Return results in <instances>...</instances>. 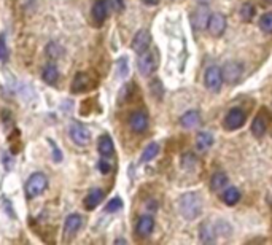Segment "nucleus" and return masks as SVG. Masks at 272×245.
<instances>
[{
  "label": "nucleus",
  "mask_w": 272,
  "mask_h": 245,
  "mask_svg": "<svg viewBox=\"0 0 272 245\" xmlns=\"http://www.w3.org/2000/svg\"><path fill=\"white\" fill-rule=\"evenodd\" d=\"M201 210H202V201L199 198V194L196 193H186L179 199V212L188 221L199 217Z\"/></svg>",
  "instance_id": "1"
},
{
  "label": "nucleus",
  "mask_w": 272,
  "mask_h": 245,
  "mask_svg": "<svg viewBox=\"0 0 272 245\" xmlns=\"http://www.w3.org/2000/svg\"><path fill=\"white\" fill-rule=\"evenodd\" d=\"M159 65V53L158 50H145L143 53H140L139 59H137V67L142 77H150L156 72Z\"/></svg>",
  "instance_id": "2"
},
{
  "label": "nucleus",
  "mask_w": 272,
  "mask_h": 245,
  "mask_svg": "<svg viewBox=\"0 0 272 245\" xmlns=\"http://www.w3.org/2000/svg\"><path fill=\"white\" fill-rule=\"evenodd\" d=\"M46 188H48V177L43 172L32 174L26 182V194L29 199L37 198Z\"/></svg>",
  "instance_id": "3"
},
{
  "label": "nucleus",
  "mask_w": 272,
  "mask_h": 245,
  "mask_svg": "<svg viewBox=\"0 0 272 245\" xmlns=\"http://www.w3.org/2000/svg\"><path fill=\"white\" fill-rule=\"evenodd\" d=\"M69 136H70L72 142L78 146H86L91 142V133H89L88 126H85L83 123H78V121L70 123Z\"/></svg>",
  "instance_id": "4"
},
{
  "label": "nucleus",
  "mask_w": 272,
  "mask_h": 245,
  "mask_svg": "<svg viewBox=\"0 0 272 245\" xmlns=\"http://www.w3.org/2000/svg\"><path fill=\"white\" fill-rule=\"evenodd\" d=\"M94 85H95V81L91 78L89 73L80 72V73L75 75L70 89H72V92H75V94H82V92H86V91H89L91 88H94Z\"/></svg>",
  "instance_id": "5"
},
{
  "label": "nucleus",
  "mask_w": 272,
  "mask_h": 245,
  "mask_svg": "<svg viewBox=\"0 0 272 245\" xmlns=\"http://www.w3.org/2000/svg\"><path fill=\"white\" fill-rule=\"evenodd\" d=\"M204 81H205V86L207 89L210 91H220L221 85H223V75H221V70L217 67V65H212L205 70L204 73Z\"/></svg>",
  "instance_id": "6"
},
{
  "label": "nucleus",
  "mask_w": 272,
  "mask_h": 245,
  "mask_svg": "<svg viewBox=\"0 0 272 245\" xmlns=\"http://www.w3.org/2000/svg\"><path fill=\"white\" fill-rule=\"evenodd\" d=\"M221 75H223V80H225L226 83L234 85L236 81H239L242 77V65L239 62L229 61V62H226L225 65H223Z\"/></svg>",
  "instance_id": "7"
},
{
  "label": "nucleus",
  "mask_w": 272,
  "mask_h": 245,
  "mask_svg": "<svg viewBox=\"0 0 272 245\" xmlns=\"http://www.w3.org/2000/svg\"><path fill=\"white\" fill-rule=\"evenodd\" d=\"M245 111L241 110V108H232L228 111V115L225 117V126L226 129H239V127H242L244 123H245Z\"/></svg>",
  "instance_id": "8"
},
{
  "label": "nucleus",
  "mask_w": 272,
  "mask_h": 245,
  "mask_svg": "<svg viewBox=\"0 0 272 245\" xmlns=\"http://www.w3.org/2000/svg\"><path fill=\"white\" fill-rule=\"evenodd\" d=\"M207 29H209L210 35L213 37H221L226 30V18L220 13H215L210 16L209 24H207Z\"/></svg>",
  "instance_id": "9"
},
{
  "label": "nucleus",
  "mask_w": 272,
  "mask_h": 245,
  "mask_svg": "<svg viewBox=\"0 0 272 245\" xmlns=\"http://www.w3.org/2000/svg\"><path fill=\"white\" fill-rule=\"evenodd\" d=\"M129 126L137 134L145 133L147 127H148V115L145 111H142V110L134 111L131 115V118H129Z\"/></svg>",
  "instance_id": "10"
},
{
  "label": "nucleus",
  "mask_w": 272,
  "mask_h": 245,
  "mask_svg": "<svg viewBox=\"0 0 272 245\" xmlns=\"http://www.w3.org/2000/svg\"><path fill=\"white\" fill-rule=\"evenodd\" d=\"M150 43H151V35H150V32L147 29H142L139 30L134 40H132V50L135 53H143L145 50H148L150 48Z\"/></svg>",
  "instance_id": "11"
},
{
  "label": "nucleus",
  "mask_w": 272,
  "mask_h": 245,
  "mask_svg": "<svg viewBox=\"0 0 272 245\" xmlns=\"http://www.w3.org/2000/svg\"><path fill=\"white\" fill-rule=\"evenodd\" d=\"M154 228V220L150 215H143L139 218L137 224H135V233L139 237H148L153 233Z\"/></svg>",
  "instance_id": "12"
},
{
  "label": "nucleus",
  "mask_w": 272,
  "mask_h": 245,
  "mask_svg": "<svg viewBox=\"0 0 272 245\" xmlns=\"http://www.w3.org/2000/svg\"><path fill=\"white\" fill-rule=\"evenodd\" d=\"M82 224H83L82 215L72 214L66 218V223H64V233H66V236H75L80 231Z\"/></svg>",
  "instance_id": "13"
},
{
  "label": "nucleus",
  "mask_w": 272,
  "mask_h": 245,
  "mask_svg": "<svg viewBox=\"0 0 272 245\" xmlns=\"http://www.w3.org/2000/svg\"><path fill=\"white\" fill-rule=\"evenodd\" d=\"M209 7L207 5H199L195 11V26L202 30V29H207V24H209Z\"/></svg>",
  "instance_id": "14"
},
{
  "label": "nucleus",
  "mask_w": 272,
  "mask_h": 245,
  "mask_svg": "<svg viewBox=\"0 0 272 245\" xmlns=\"http://www.w3.org/2000/svg\"><path fill=\"white\" fill-rule=\"evenodd\" d=\"M104 199V191L101 188H94L88 193V196L85 198V209L86 210H94Z\"/></svg>",
  "instance_id": "15"
},
{
  "label": "nucleus",
  "mask_w": 272,
  "mask_h": 245,
  "mask_svg": "<svg viewBox=\"0 0 272 245\" xmlns=\"http://www.w3.org/2000/svg\"><path fill=\"white\" fill-rule=\"evenodd\" d=\"M107 13H108V7H107L105 0H98V2L92 5L91 14H92V20L98 24H102L107 20Z\"/></svg>",
  "instance_id": "16"
},
{
  "label": "nucleus",
  "mask_w": 272,
  "mask_h": 245,
  "mask_svg": "<svg viewBox=\"0 0 272 245\" xmlns=\"http://www.w3.org/2000/svg\"><path fill=\"white\" fill-rule=\"evenodd\" d=\"M98 150H99V153H101L102 158H110L111 155L115 153L113 140H111L110 136L104 134V136L99 139V142H98Z\"/></svg>",
  "instance_id": "17"
},
{
  "label": "nucleus",
  "mask_w": 272,
  "mask_h": 245,
  "mask_svg": "<svg viewBox=\"0 0 272 245\" xmlns=\"http://www.w3.org/2000/svg\"><path fill=\"white\" fill-rule=\"evenodd\" d=\"M180 123H182L183 127L193 129V127H196V126L201 124V113L198 110H189V111H186L185 115L182 117Z\"/></svg>",
  "instance_id": "18"
},
{
  "label": "nucleus",
  "mask_w": 272,
  "mask_h": 245,
  "mask_svg": "<svg viewBox=\"0 0 272 245\" xmlns=\"http://www.w3.org/2000/svg\"><path fill=\"white\" fill-rule=\"evenodd\" d=\"M213 143V136L207 130H201V133L196 136V148L199 152H207Z\"/></svg>",
  "instance_id": "19"
},
{
  "label": "nucleus",
  "mask_w": 272,
  "mask_h": 245,
  "mask_svg": "<svg viewBox=\"0 0 272 245\" xmlns=\"http://www.w3.org/2000/svg\"><path fill=\"white\" fill-rule=\"evenodd\" d=\"M266 130H267V121L263 115H257V118L253 120L251 123V134L255 137H263L266 134Z\"/></svg>",
  "instance_id": "20"
},
{
  "label": "nucleus",
  "mask_w": 272,
  "mask_h": 245,
  "mask_svg": "<svg viewBox=\"0 0 272 245\" xmlns=\"http://www.w3.org/2000/svg\"><path fill=\"white\" fill-rule=\"evenodd\" d=\"M42 78H43L45 83H48V85H56V81L59 78V70H57L56 65L54 64H48L46 67L43 69V72H42Z\"/></svg>",
  "instance_id": "21"
},
{
  "label": "nucleus",
  "mask_w": 272,
  "mask_h": 245,
  "mask_svg": "<svg viewBox=\"0 0 272 245\" xmlns=\"http://www.w3.org/2000/svg\"><path fill=\"white\" fill-rule=\"evenodd\" d=\"M221 199L226 205H236L239 201H241V191L234 186H229L228 190H225V193L221 194Z\"/></svg>",
  "instance_id": "22"
},
{
  "label": "nucleus",
  "mask_w": 272,
  "mask_h": 245,
  "mask_svg": "<svg viewBox=\"0 0 272 245\" xmlns=\"http://www.w3.org/2000/svg\"><path fill=\"white\" fill-rule=\"evenodd\" d=\"M226 185H228V175L225 172H217V174L212 175V178H210V188L213 191H218L221 188H225Z\"/></svg>",
  "instance_id": "23"
},
{
  "label": "nucleus",
  "mask_w": 272,
  "mask_h": 245,
  "mask_svg": "<svg viewBox=\"0 0 272 245\" xmlns=\"http://www.w3.org/2000/svg\"><path fill=\"white\" fill-rule=\"evenodd\" d=\"M159 153V145L158 143H150L148 146H145V150L142 153V162H150L153 161Z\"/></svg>",
  "instance_id": "24"
},
{
  "label": "nucleus",
  "mask_w": 272,
  "mask_h": 245,
  "mask_svg": "<svg viewBox=\"0 0 272 245\" xmlns=\"http://www.w3.org/2000/svg\"><path fill=\"white\" fill-rule=\"evenodd\" d=\"M255 16V7L251 4H244L241 8V18L244 21H251Z\"/></svg>",
  "instance_id": "25"
},
{
  "label": "nucleus",
  "mask_w": 272,
  "mask_h": 245,
  "mask_svg": "<svg viewBox=\"0 0 272 245\" xmlns=\"http://www.w3.org/2000/svg\"><path fill=\"white\" fill-rule=\"evenodd\" d=\"M260 27L267 32V34H270L272 32V13H266L261 16V20H260Z\"/></svg>",
  "instance_id": "26"
},
{
  "label": "nucleus",
  "mask_w": 272,
  "mask_h": 245,
  "mask_svg": "<svg viewBox=\"0 0 272 245\" xmlns=\"http://www.w3.org/2000/svg\"><path fill=\"white\" fill-rule=\"evenodd\" d=\"M121 207H123V201H121L120 198H113V199H111V201L107 204L105 210L110 212V214H113V212H118Z\"/></svg>",
  "instance_id": "27"
},
{
  "label": "nucleus",
  "mask_w": 272,
  "mask_h": 245,
  "mask_svg": "<svg viewBox=\"0 0 272 245\" xmlns=\"http://www.w3.org/2000/svg\"><path fill=\"white\" fill-rule=\"evenodd\" d=\"M8 58V48L5 42V35H0V61H5Z\"/></svg>",
  "instance_id": "28"
},
{
  "label": "nucleus",
  "mask_w": 272,
  "mask_h": 245,
  "mask_svg": "<svg viewBox=\"0 0 272 245\" xmlns=\"http://www.w3.org/2000/svg\"><path fill=\"white\" fill-rule=\"evenodd\" d=\"M105 159H107V158H102V159L99 161V171H101L102 174H108L110 169H111V166L108 164V162H107Z\"/></svg>",
  "instance_id": "29"
},
{
  "label": "nucleus",
  "mask_w": 272,
  "mask_h": 245,
  "mask_svg": "<svg viewBox=\"0 0 272 245\" xmlns=\"http://www.w3.org/2000/svg\"><path fill=\"white\" fill-rule=\"evenodd\" d=\"M50 143H51V146H53V152H54V159H56V161H59V159H61V153H59V150L56 148V145H54V142H53V140H50Z\"/></svg>",
  "instance_id": "30"
},
{
  "label": "nucleus",
  "mask_w": 272,
  "mask_h": 245,
  "mask_svg": "<svg viewBox=\"0 0 272 245\" xmlns=\"http://www.w3.org/2000/svg\"><path fill=\"white\" fill-rule=\"evenodd\" d=\"M143 2H150L148 5H154V4L158 2V0H143Z\"/></svg>",
  "instance_id": "31"
},
{
  "label": "nucleus",
  "mask_w": 272,
  "mask_h": 245,
  "mask_svg": "<svg viewBox=\"0 0 272 245\" xmlns=\"http://www.w3.org/2000/svg\"><path fill=\"white\" fill-rule=\"evenodd\" d=\"M267 2H272V0H267Z\"/></svg>",
  "instance_id": "32"
}]
</instances>
